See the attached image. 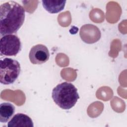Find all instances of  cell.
<instances>
[{"label":"cell","mask_w":127,"mask_h":127,"mask_svg":"<svg viewBox=\"0 0 127 127\" xmlns=\"http://www.w3.org/2000/svg\"><path fill=\"white\" fill-rule=\"evenodd\" d=\"M25 9L18 2L8 1L0 6V34L1 37L16 33L23 25Z\"/></svg>","instance_id":"6da1fadb"},{"label":"cell","mask_w":127,"mask_h":127,"mask_svg":"<svg viewBox=\"0 0 127 127\" xmlns=\"http://www.w3.org/2000/svg\"><path fill=\"white\" fill-rule=\"evenodd\" d=\"M52 97L54 102L64 110L72 108L79 98L77 88L72 83L67 82H62L54 88Z\"/></svg>","instance_id":"7a4b0ae2"},{"label":"cell","mask_w":127,"mask_h":127,"mask_svg":"<svg viewBox=\"0 0 127 127\" xmlns=\"http://www.w3.org/2000/svg\"><path fill=\"white\" fill-rule=\"evenodd\" d=\"M20 72L19 63L14 59L6 58L0 60V82L1 84H12L18 78Z\"/></svg>","instance_id":"3957f363"},{"label":"cell","mask_w":127,"mask_h":127,"mask_svg":"<svg viewBox=\"0 0 127 127\" xmlns=\"http://www.w3.org/2000/svg\"><path fill=\"white\" fill-rule=\"evenodd\" d=\"M21 43L18 37L14 34H8L1 37L0 52L1 55L15 56L21 49Z\"/></svg>","instance_id":"277c9868"},{"label":"cell","mask_w":127,"mask_h":127,"mask_svg":"<svg viewBox=\"0 0 127 127\" xmlns=\"http://www.w3.org/2000/svg\"><path fill=\"white\" fill-rule=\"evenodd\" d=\"M50 58L48 48L42 44L33 46L29 54V58L32 64H41L47 62Z\"/></svg>","instance_id":"5b68a950"},{"label":"cell","mask_w":127,"mask_h":127,"mask_svg":"<svg viewBox=\"0 0 127 127\" xmlns=\"http://www.w3.org/2000/svg\"><path fill=\"white\" fill-rule=\"evenodd\" d=\"M81 40L87 44H93L99 40L101 38V32L95 25L87 24L83 25L79 31Z\"/></svg>","instance_id":"8992f818"},{"label":"cell","mask_w":127,"mask_h":127,"mask_svg":"<svg viewBox=\"0 0 127 127\" xmlns=\"http://www.w3.org/2000/svg\"><path fill=\"white\" fill-rule=\"evenodd\" d=\"M8 127H33L32 119L27 115L22 113L15 114L8 122Z\"/></svg>","instance_id":"52a82bcc"},{"label":"cell","mask_w":127,"mask_h":127,"mask_svg":"<svg viewBox=\"0 0 127 127\" xmlns=\"http://www.w3.org/2000/svg\"><path fill=\"white\" fill-rule=\"evenodd\" d=\"M66 0H43L42 3L44 9L50 13H57L64 9Z\"/></svg>","instance_id":"ba28073f"},{"label":"cell","mask_w":127,"mask_h":127,"mask_svg":"<svg viewBox=\"0 0 127 127\" xmlns=\"http://www.w3.org/2000/svg\"><path fill=\"white\" fill-rule=\"evenodd\" d=\"M15 112V107L10 103H2L0 105V122L6 123Z\"/></svg>","instance_id":"9c48e42d"}]
</instances>
